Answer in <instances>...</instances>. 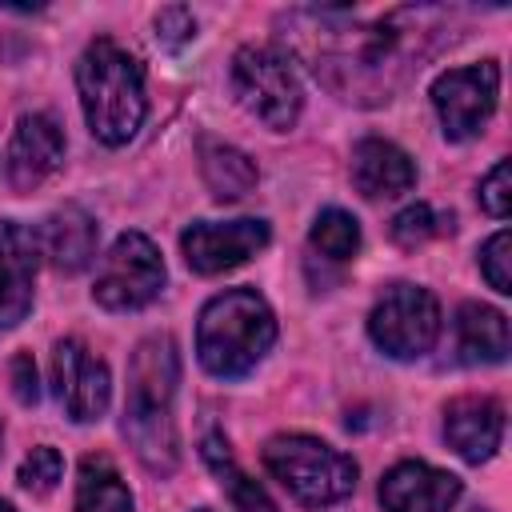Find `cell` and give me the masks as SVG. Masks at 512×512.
<instances>
[{"mask_svg": "<svg viewBox=\"0 0 512 512\" xmlns=\"http://www.w3.org/2000/svg\"><path fill=\"white\" fill-rule=\"evenodd\" d=\"M440 12L432 8H396L380 20H356L348 8H304L288 16L292 40H316L320 48L308 52L316 76L328 84H340V76H352V84H372L388 92V76L408 72V60H420L416 40L436 32Z\"/></svg>", "mask_w": 512, "mask_h": 512, "instance_id": "1", "label": "cell"}, {"mask_svg": "<svg viewBox=\"0 0 512 512\" xmlns=\"http://www.w3.org/2000/svg\"><path fill=\"white\" fill-rule=\"evenodd\" d=\"M180 384V356L172 336H148L136 344L132 364H128V400H124V440L140 456V464L156 476H168L180 456L176 440V400Z\"/></svg>", "mask_w": 512, "mask_h": 512, "instance_id": "2", "label": "cell"}, {"mask_svg": "<svg viewBox=\"0 0 512 512\" xmlns=\"http://www.w3.org/2000/svg\"><path fill=\"white\" fill-rule=\"evenodd\" d=\"M76 88H80L84 120L100 144L120 148L140 132L148 112L144 68L128 48L112 40H92L76 60Z\"/></svg>", "mask_w": 512, "mask_h": 512, "instance_id": "3", "label": "cell"}, {"mask_svg": "<svg viewBox=\"0 0 512 512\" xmlns=\"http://www.w3.org/2000/svg\"><path fill=\"white\" fill-rule=\"evenodd\" d=\"M276 340V316L256 288H228L200 308L196 356L208 376L240 380L248 376Z\"/></svg>", "mask_w": 512, "mask_h": 512, "instance_id": "4", "label": "cell"}, {"mask_svg": "<svg viewBox=\"0 0 512 512\" xmlns=\"http://www.w3.org/2000/svg\"><path fill=\"white\" fill-rule=\"evenodd\" d=\"M264 468L280 480V488L308 504V508H324V504H340L344 496H352L356 488V460L344 456L340 448L316 440V436H272L264 444Z\"/></svg>", "mask_w": 512, "mask_h": 512, "instance_id": "5", "label": "cell"}, {"mask_svg": "<svg viewBox=\"0 0 512 512\" xmlns=\"http://www.w3.org/2000/svg\"><path fill=\"white\" fill-rule=\"evenodd\" d=\"M232 92L260 124L276 132H288L304 108V88L292 72V60L276 48H240L232 56Z\"/></svg>", "mask_w": 512, "mask_h": 512, "instance_id": "6", "label": "cell"}, {"mask_svg": "<svg viewBox=\"0 0 512 512\" xmlns=\"http://www.w3.org/2000/svg\"><path fill=\"white\" fill-rule=\"evenodd\" d=\"M372 344L392 360H420L440 336V304L420 284H392L368 312Z\"/></svg>", "mask_w": 512, "mask_h": 512, "instance_id": "7", "label": "cell"}, {"mask_svg": "<svg viewBox=\"0 0 512 512\" xmlns=\"http://www.w3.org/2000/svg\"><path fill=\"white\" fill-rule=\"evenodd\" d=\"M160 288H164V260L156 244L144 232H124L108 248L92 296L108 312H140L160 296Z\"/></svg>", "mask_w": 512, "mask_h": 512, "instance_id": "8", "label": "cell"}, {"mask_svg": "<svg viewBox=\"0 0 512 512\" xmlns=\"http://www.w3.org/2000/svg\"><path fill=\"white\" fill-rule=\"evenodd\" d=\"M500 96V68L496 60L448 68L444 76L432 80V108L440 116V128L448 140H472L484 132V124L496 112Z\"/></svg>", "mask_w": 512, "mask_h": 512, "instance_id": "9", "label": "cell"}, {"mask_svg": "<svg viewBox=\"0 0 512 512\" xmlns=\"http://www.w3.org/2000/svg\"><path fill=\"white\" fill-rule=\"evenodd\" d=\"M268 224L256 216L244 220H196L180 232V252L192 272L200 276H220L244 260H252L268 244Z\"/></svg>", "mask_w": 512, "mask_h": 512, "instance_id": "10", "label": "cell"}, {"mask_svg": "<svg viewBox=\"0 0 512 512\" xmlns=\"http://www.w3.org/2000/svg\"><path fill=\"white\" fill-rule=\"evenodd\" d=\"M52 392L68 420L92 424L108 412L112 376L100 356H92L80 340H60L52 348Z\"/></svg>", "mask_w": 512, "mask_h": 512, "instance_id": "11", "label": "cell"}, {"mask_svg": "<svg viewBox=\"0 0 512 512\" xmlns=\"http://www.w3.org/2000/svg\"><path fill=\"white\" fill-rule=\"evenodd\" d=\"M40 268V236L16 220H0V332L32 312V284Z\"/></svg>", "mask_w": 512, "mask_h": 512, "instance_id": "12", "label": "cell"}, {"mask_svg": "<svg viewBox=\"0 0 512 512\" xmlns=\"http://www.w3.org/2000/svg\"><path fill=\"white\" fill-rule=\"evenodd\" d=\"M460 480L424 460H400L380 480L384 512H452L460 500Z\"/></svg>", "mask_w": 512, "mask_h": 512, "instance_id": "13", "label": "cell"}, {"mask_svg": "<svg viewBox=\"0 0 512 512\" xmlns=\"http://www.w3.org/2000/svg\"><path fill=\"white\" fill-rule=\"evenodd\" d=\"M444 440L468 464L492 460L500 440H504V404L492 400V396H460V400H452L444 408Z\"/></svg>", "mask_w": 512, "mask_h": 512, "instance_id": "14", "label": "cell"}, {"mask_svg": "<svg viewBox=\"0 0 512 512\" xmlns=\"http://www.w3.org/2000/svg\"><path fill=\"white\" fill-rule=\"evenodd\" d=\"M64 164V132L48 116H24L8 140V180L16 192L40 188Z\"/></svg>", "mask_w": 512, "mask_h": 512, "instance_id": "15", "label": "cell"}, {"mask_svg": "<svg viewBox=\"0 0 512 512\" xmlns=\"http://www.w3.org/2000/svg\"><path fill=\"white\" fill-rule=\"evenodd\" d=\"M352 184L368 200H388V196H400L416 184V164L392 140L368 136L352 148Z\"/></svg>", "mask_w": 512, "mask_h": 512, "instance_id": "16", "label": "cell"}, {"mask_svg": "<svg viewBox=\"0 0 512 512\" xmlns=\"http://www.w3.org/2000/svg\"><path fill=\"white\" fill-rule=\"evenodd\" d=\"M40 256H48V264L56 268V272H64V276H76V272H84L88 264H92V256H96V220L84 212V208H76V204H64V208H56L44 224H40Z\"/></svg>", "mask_w": 512, "mask_h": 512, "instance_id": "17", "label": "cell"}, {"mask_svg": "<svg viewBox=\"0 0 512 512\" xmlns=\"http://www.w3.org/2000/svg\"><path fill=\"white\" fill-rule=\"evenodd\" d=\"M508 316L488 304H460L456 312V348L464 364H504L508 360Z\"/></svg>", "mask_w": 512, "mask_h": 512, "instance_id": "18", "label": "cell"}, {"mask_svg": "<svg viewBox=\"0 0 512 512\" xmlns=\"http://www.w3.org/2000/svg\"><path fill=\"white\" fill-rule=\"evenodd\" d=\"M200 172H204V184L216 200H240L260 180L256 160L232 144H220V140H200Z\"/></svg>", "mask_w": 512, "mask_h": 512, "instance_id": "19", "label": "cell"}, {"mask_svg": "<svg viewBox=\"0 0 512 512\" xmlns=\"http://www.w3.org/2000/svg\"><path fill=\"white\" fill-rule=\"evenodd\" d=\"M200 452H204V464L212 468V476L220 480V488L228 492V500L236 504V512H276V504H272V496L232 460V452H228V440L220 436V432H208L204 436V444H200Z\"/></svg>", "mask_w": 512, "mask_h": 512, "instance_id": "20", "label": "cell"}, {"mask_svg": "<svg viewBox=\"0 0 512 512\" xmlns=\"http://www.w3.org/2000/svg\"><path fill=\"white\" fill-rule=\"evenodd\" d=\"M76 512H132V492L108 456H84L80 460Z\"/></svg>", "mask_w": 512, "mask_h": 512, "instance_id": "21", "label": "cell"}, {"mask_svg": "<svg viewBox=\"0 0 512 512\" xmlns=\"http://www.w3.org/2000/svg\"><path fill=\"white\" fill-rule=\"evenodd\" d=\"M308 240H312V248H316L320 256H328V260H352L356 248H360V224H356V216L344 212V208H324V212L316 216Z\"/></svg>", "mask_w": 512, "mask_h": 512, "instance_id": "22", "label": "cell"}, {"mask_svg": "<svg viewBox=\"0 0 512 512\" xmlns=\"http://www.w3.org/2000/svg\"><path fill=\"white\" fill-rule=\"evenodd\" d=\"M440 232H452V216H436L428 204H408L404 212L392 216V240L404 248H416Z\"/></svg>", "mask_w": 512, "mask_h": 512, "instance_id": "23", "label": "cell"}, {"mask_svg": "<svg viewBox=\"0 0 512 512\" xmlns=\"http://www.w3.org/2000/svg\"><path fill=\"white\" fill-rule=\"evenodd\" d=\"M60 476H64V460H60V452L48 448V444L32 448V452L24 456V464H20V472H16L20 488L32 492V496H48V492L60 484Z\"/></svg>", "mask_w": 512, "mask_h": 512, "instance_id": "24", "label": "cell"}, {"mask_svg": "<svg viewBox=\"0 0 512 512\" xmlns=\"http://www.w3.org/2000/svg\"><path fill=\"white\" fill-rule=\"evenodd\" d=\"M508 248H512V236L500 228V232H492L488 240H484V248H480V272H484V280L500 292V296H508L512 292V276H508Z\"/></svg>", "mask_w": 512, "mask_h": 512, "instance_id": "25", "label": "cell"}, {"mask_svg": "<svg viewBox=\"0 0 512 512\" xmlns=\"http://www.w3.org/2000/svg\"><path fill=\"white\" fill-rule=\"evenodd\" d=\"M480 208L496 220H504L512 212V168H508V160H496V168L480 180Z\"/></svg>", "mask_w": 512, "mask_h": 512, "instance_id": "26", "label": "cell"}, {"mask_svg": "<svg viewBox=\"0 0 512 512\" xmlns=\"http://www.w3.org/2000/svg\"><path fill=\"white\" fill-rule=\"evenodd\" d=\"M196 36V20H192V12L184 8V4H168V8H160L156 12V40L164 44V48H184L188 40Z\"/></svg>", "mask_w": 512, "mask_h": 512, "instance_id": "27", "label": "cell"}, {"mask_svg": "<svg viewBox=\"0 0 512 512\" xmlns=\"http://www.w3.org/2000/svg\"><path fill=\"white\" fill-rule=\"evenodd\" d=\"M12 392H16V400H20L24 408H32V404L40 400L36 364H32V356H28V352H20V356L12 360Z\"/></svg>", "mask_w": 512, "mask_h": 512, "instance_id": "28", "label": "cell"}, {"mask_svg": "<svg viewBox=\"0 0 512 512\" xmlns=\"http://www.w3.org/2000/svg\"><path fill=\"white\" fill-rule=\"evenodd\" d=\"M0 512H16V508H12V504H8V500H0Z\"/></svg>", "mask_w": 512, "mask_h": 512, "instance_id": "29", "label": "cell"}, {"mask_svg": "<svg viewBox=\"0 0 512 512\" xmlns=\"http://www.w3.org/2000/svg\"><path fill=\"white\" fill-rule=\"evenodd\" d=\"M196 512H212V508H196Z\"/></svg>", "mask_w": 512, "mask_h": 512, "instance_id": "30", "label": "cell"}, {"mask_svg": "<svg viewBox=\"0 0 512 512\" xmlns=\"http://www.w3.org/2000/svg\"><path fill=\"white\" fill-rule=\"evenodd\" d=\"M472 512H484V508H472Z\"/></svg>", "mask_w": 512, "mask_h": 512, "instance_id": "31", "label": "cell"}]
</instances>
